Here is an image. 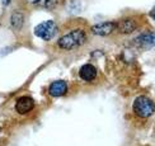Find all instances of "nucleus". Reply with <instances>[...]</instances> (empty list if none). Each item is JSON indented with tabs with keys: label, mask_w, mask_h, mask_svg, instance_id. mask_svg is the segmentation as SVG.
I'll return each mask as SVG.
<instances>
[{
	"label": "nucleus",
	"mask_w": 155,
	"mask_h": 146,
	"mask_svg": "<svg viewBox=\"0 0 155 146\" xmlns=\"http://www.w3.org/2000/svg\"><path fill=\"white\" fill-rule=\"evenodd\" d=\"M87 41V34L85 32L81 31V29H75V31H71L69 33L64 34L57 44L61 50H74V48H78L80 47L81 44H84Z\"/></svg>",
	"instance_id": "1"
},
{
	"label": "nucleus",
	"mask_w": 155,
	"mask_h": 146,
	"mask_svg": "<svg viewBox=\"0 0 155 146\" xmlns=\"http://www.w3.org/2000/svg\"><path fill=\"white\" fill-rule=\"evenodd\" d=\"M132 108H134V112L141 118L150 117L151 114L154 113V111H155V105L153 103V100H150L147 97H144V95L137 97L136 99L134 100Z\"/></svg>",
	"instance_id": "2"
},
{
	"label": "nucleus",
	"mask_w": 155,
	"mask_h": 146,
	"mask_svg": "<svg viewBox=\"0 0 155 146\" xmlns=\"http://www.w3.org/2000/svg\"><path fill=\"white\" fill-rule=\"evenodd\" d=\"M57 33V25L52 21H46L42 22L35 27V34L40 37L43 41H50L56 36Z\"/></svg>",
	"instance_id": "3"
},
{
	"label": "nucleus",
	"mask_w": 155,
	"mask_h": 146,
	"mask_svg": "<svg viewBox=\"0 0 155 146\" xmlns=\"http://www.w3.org/2000/svg\"><path fill=\"white\" fill-rule=\"evenodd\" d=\"M134 42L140 48L149 50L155 46V33L154 32H146V33H143L135 38Z\"/></svg>",
	"instance_id": "4"
},
{
	"label": "nucleus",
	"mask_w": 155,
	"mask_h": 146,
	"mask_svg": "<svg viewBox=\"0 0 155 146\" xmlns=\"http://www.w3.org/2000/svg\"><path fill=\"white\" fill-rule=\"evenodd\" d=\"M35 108V100L31 97H21L15 103V109L19 114H25Z\"/></svg>",
	"instance_id": "5"
},
{
	"label": "nucleus",
	"mask_w": 155,
	"mask_h": 146,
	"mask_svg": "<svg viewBox=\"0 0 155 146\" xmlns=\"http://www.w3.org/2000/svg\"><path fill=\"white\" fill-rule=\"evenodd\" d=\"M116 29L114 22H103L92 27V32L97 36H108Z\"/></svg>",
	"instance_id": "6"
},
{
	"label": "nucleus",
	"mask_w": 155,
	"mask_h": 146,
	"mask_svg": "<svg viewBox=\"0 0 155 146\" xmlns=\"http://www.w3.org/2000/svg\"><path fill=\"white\" fill-rule=\"evenodd\" d=\"M68 92V84L64 80H56L48 88V93L52 97H62Z\"/></svg>",
	"instance_id": "7"
},
{
	"label": "nucleus",
	"mask_w": 155,
	"mask_h": 146,
	"mask_svg": "<svg viewBox=\"0 0 155 146\" xmlns=\"http://www.w3.org/2000/svg\"><path fill=\"white\" fill-rule=\"evenodd\" d=\"M79 75L84 81H93L97 76V69L92 63H85V65L81 66Z\"/></svg>",
	"instance_id": "8"
},
{
	"label": "nucleus",
	"mask_w": 155,
	"mask_h": 146,
	"mask_svg": "<svg viewBox=\"0 0 155 146\" xmlns=\"http://www.w3.org/2000/svg\"><path fill=\"white\" fill-rule=\"evenodd\" d=\"M137 27V23L132 21V19H125V21H121L118 23H116V29L120 31V33H131L136 29Z\"/></svg>",
	"instance_id": "9"
},
{
	"label": "nucleus",
	"mask_w": 155,
	"mask_h": 146,
	"mask_svg": "<svg viewBox=\"0 0 155 146\" xmlns=\"http://www.w3.org/2000/svg\"><path fill=\"white\" fill-rule=\"evenodd\" d=\"M23 22H24V17L22 13H19V11H15L14 14H12L10 17V23H12V27L14 28V29H21L22 28V25H23Z\"/></svg>",
	"instance_id": "10"
},
{
	"label": "nucleus",
	"mask_w": 155,
	"mask_h": 146,
	"mask_svg": "<svg viewBox=\"0 0 155 146\" xmlns=\"http://www.w3.org/2000/svg\"><path fill=\"white\" fill-rule=\"evenodd\" d=\"M31 4L33 5H38L41 8H54V6L57 4V0H28Z\"/></svg>",
	"instance_id": "11"
},
{
	"label": "nucleus",
	"mask_w": 155,
	"mask_h": 146,
	"mask_svg": "<svg viewBox=\"0 0 155 146\" xmlns=\"http://www.w3.org/2000/svg\"><path fill=\"white\" fill-rule=\"evenodd\" d=\"M150 17L154 19V21H155V6H154V8L150 10Z\"/></svg>",
	"instance_id": "12"
},
{
	"label": "nucleus",
	"mask_w": 155,
	"mask_h": 146,
	"mask_svg": "<svg viewBox=\"0 0 155 146\" xmlns=\"http://www.w3.org/2000/svg\"><path fill=\"white\" fill-rule=\"evenodd\" d=\"M3 3H4V5H8L10 3V0H3Z\"/></svg>",
	"instance_id": "13"
}]
</instances>
